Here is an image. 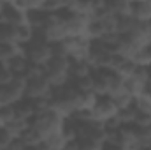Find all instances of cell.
<instances>
[{
    "mask_svg": "<svg viewBox=\"0 0 151 150\" xmlns=\"http://www.w3.org/2000/svg\"><path fill=\"white\" fill-rule=\"evenodd\" d=\"M79 99H81V92L70 81L60 88H55L51 95V108H55L65 118H72L79 111Z\"/></svg>",
    "mask_w": 151,
    "mask_h": 150,
    "instance_id": "6da1fadb",
    "label": "cell"
},
{
    "mask_svg": "<svg viewBox=\"0 0 151 150\" xmlns=\"http://www.w3.org/2000/svg\"><path fill=\"white\" fill-rule=\"evenodd\" d=\"M70 66H72V60L60 53H55V57L44 66V76L47 78L53 88H60L72 81Z\"/></svg>",
    "mask_w": 151,
    "mask_h": 150,
    "instance_id": "7a4b0ae2",
    "label": "cell"
},
{
    "mask_svg": "<svg viewBox=\"0 0 151 150\" xmlns=\"http://www.w3.org/2000/svg\"><path fill=\"white\" fill-rule=\"evenodd\" d=\"M67 120H69V118H65L63 115H60L55 108L49 106V108L39 111L37 115L34 117L32 125L37 129L39 133H40V136L46 140V138H49V136H53V134L63 131L65 125H67Z\"/></svg>",
    "mask_w": 151,
    "mask_h": 150,
    "instance_id": "3957f363",
    "label": "cell"
},
{
    "mask_svg": "<svg viewBox=\"0 0 151 150\" xmlns=\"http://www.w3.org/2000/svg\"><path fill=\"white\" fill-rule=\"evenodd\" d=\"M93 92L99 97H116L127 92L125 79L113 71H95L93 73Z\"/></svg>",
    "mask_w": 151,
    "mask_h": 150,
    "instance_id": "277c9868",
    "label": "cell"
},
{
    "mask_svg": "<svg viewBox=\"0 0 151 150\" xmlns=\"http://www.w3.org/2000/svg\"><path fill=\"white\" fill-rule=\"evenodd\" d=\"M91 44L93 41L90 37H74L69 36L60 44H55V53L69 57L72 62L74 60H88L91 53Z\"/></svg>",
    "mask_w": 151,
    "mask_h": 150,
    "instance_id": "5b68a950",
    "label": "cell"
},
{
    "mask_svg": "<svg viewBox=\"0 0 151 150\" xmlns=\"http://www.w3.org/2000/svg\"><path fill=\"white\" fill-rule=\"evenodd\" d=\"M44 41H47L49 44H60L62 41L69 37L67 34V25H65V12L63 14H49L44 27L37 32Z\"/></svg>",
    "mask_w": 151,
    "mask_h": 150,
    "instance_id": "8992f818",
    "label": "cell"
},
{
    "mask_svg": "<svg viewBox=\"0 0 151 150\" xmlns=\"http://www.w3.org/2000/svg\"><path fill=\"white\" fill-rule=\"evenodd\" d=\"M25 55L30 60V64L44 67L55 57V46L49 44L47 41H44L39 34H35V37L25 46Z\"/></svg>",
    "mask_w": 151,
    "mask_h": 150,
    "instance_id": "52a82bcc",
    "label": "cell"
},
{
    "mask_svg": "<svg viewBox=\"0 0 151 150\" xmlns=\"http://www.w3.org/2000/svg\"><path fill=\"white\" fill-rule=\"evenodd\" d=\"M27 94V78L25 76H14L9 83L0 87V104H18L25 99Z\"/></svg>",
    "mask_w": 151,
    "mask_h": 150,
    "instance_id": "ba28073f",
    "label": "cell"
},
{
    "mask_svg": "<svg viewBox=\"0 0 151 150\" xmlns=\"http://www.w3.org/2000/svg\"><path fill=\"white\" fill-rule=\"evenodd\" d=\"M119 108L118 104L114 103L113 97H99L95 108L90 111V120H95V122H100V124H107L109 120H113L114 117H118Z\"/></svg>",
    "mask_w": 151,
    "mask_h": 150,
    "instance_id": "9c48e42d",
    "label": "cell"
},
{
    "mask_svg": "<svg viewBox=\"0 0 151 150\" xmlns=\"http://www.w3.org/2000/svg\"><path fill=\"white\" fill-rule=\"evenodd\" d=\"M55 88L47 81L46 76H39L34 79H27V94L25 99L30 101H42V99H51Z\"/></svg>",
    "mask_w": 151,
    "mask_h": 150,
    "instance_id": "30bf717a",
    "label": "cell"
},
{
    "mask_svg": "<svg viewBox=\"0 0 151 150\" xmlns=\"http://www.w3.org/2000/svg\"><path fill=\"white\" fill-rule=\"evenodd\" d=\"M90 23H91V16H88V14L65 12V25H67V34L69 36L90 37Z\"/></svg>",
    "mask_w": 151,
    "mask_h": 150,
    "instance_id": "8fae6325",
    "label": "cell"
},
{
    "mask_svg": "<svg viewBox=\"0 0 151 150\" xmlns=\"http://www.w3.org/2000/svg\"><path fill=\"white\" fill-rule=\"evenodd\" d=\"M116 147L121 150L141 149V140H139V129H137V125H134V124H123L118 129Z\"/></svg>",
    "mask_w": 151,
    "mask_h": 150,
    "instance_id": "7c38bea8",
    "label": "cell"
},
{
    "mask_svg": "<svg viewBox=\"0 0 151 150\" xmlns=\"http://www.w3.org/2000/svg\"><path fill=\"white\" fill-rule=\"evenodd\" d=\"M150 79H151V69H146V67H137L135 73L125 79V87H127V92L135 97L139 94H142L148 85H150Z\"/></svg>",
    "mask_w": 151,
    "mask_h": 150,
    "instance_id": "4fadbf2b",
    "label": "cell"
},
{
    "mask_svg": "<svg viewBox=\"0 0 151 150\" xmlns=\"http://www.w3.org/2000/svg\"><path fill=\"white\" fill-rule=\"evenodd\" d=\"M4 23L18 27V25H27L28 23V11L19 7L16 2L4 0Z\"/></svg>",
    "mask_w": 151,
    "mask_h": 150,
    "instance_id": "5bb4252c",
    "label": "cell"
},
{
    "mask_svg": "<svg viewBox=\"0 0 151 150\" xmlns=\"http://www.w3.org/2000/svg\"><path fill=\"white\" fill-rule=\"evenodd\" d=\"M135 69H137V66H135V62L132 58H125V57H118V55H116L114 64H113V67H111V71H113L114 74H118L123 79L130 78L135 73Z\"/></svg>",
    "mask_w": 151,
    "mask_h": 150,
    "instance_id": "9a60e30c",
    "label": "cell"
},
{
    "mask_svg": "<svg viewBox=\"0 0 151 150\" xmlns=\"http://www.w3.org/2000/svg\"><path fill=\"white\" fill-rule=\"evenodd\" d=\"M130 41H134L139 48H144V46H150L151 44V37H150V21L148 23H137L135 28L127 36Z\"/></svg>",
    "mask_w": 151,
    "mask_h": 150,
    "instance_id": "2e32d148",
    "label": "cell"
},
{
    "mask_svg": "<svg viewBox=\"0 0 151 150\" xmlns=\"http://www.w3.org/2000/svg\"><path fill=\"white\" fill-rule=\"evenodd\" d=\"M35 30L27 23V25H18V27H12V42L19 44V46H27L32 39L35 37Z\"/></svg>",
    "mask_w": 151,
    "mask_h": 150,
    "instance_id": "e0dca14e",
    "label": "cell"
},
{
    "mask_svg": "<svg viewBox=\"0 0 151 150\" xmlns=\"http://www.w3.org/2000/svg\"><path fill=\"white\" fill-rule=\"evenodd\" d=\"M69 143H70V140H69V136L65 134V129H63V131H60V133H56V134H53V136L46 138L40 149H47V150H65L67 147H69Z\"/></svg>",
    "mask_w": 151,
    "mask_h": 150,
    "instance_id": "ac0fdd59",
    "label": "cell"
},
{
    "mask_svg": "<svg viewBox=\"0 0 151 150\" xmlns=\"http://www.w3.org/2000/svg\"><path fill=\"white\" fill-rule=\"evenodd\" d=\"M25 53V46H19L16 42H5L0 44V64H9L14 57Z\"/></svg>",
    "mask_w": 151,
    "mask_h": 150,
    "instance_id": "d6986e66",
    "label": "cell"
},
{
    "mask_svg": "<svg viewBox=\"0 0 151 150\" xmlns=\"http://www.w3.org/2000/svg\"><path fill=\"white\" fill-rule=\"evenodd\" d=\"M132 16L137 21H141V23L151 21V0L134 2V5H132Z\"/></svg>",
    "mask_w": 151,
    "mask_h": 150,
    "instance_id": "ffe728a7",
    "label": "cell"
},
{
    "mask_svg": "<svg viewBox=\"0 0 151 150\" xmlns=\"http://www.w3.org/2000/svg\"><path fill=\"white\" fill-rule=\"evenodd\" d=\"M23 141H25V145H27V149H40L42 147V143H44V138L40 136V133H39L37 129L30 124V127L19 136Z\"/></svg>",
    "mask_w": 151,
    "mask_h": 150,
    "instance_id": "44dd1931",
    "label": "cell"
},
{
    "mask_svg": "<svg viewBox=\"0 0 151 150\" xmlns=\"http://www.w3.org/2000/svg\"><path fill=\"white\" fill-rule=\"evenodd\" d=\"M132 0H107V11H111L114 16H128L132 14Z\"/></svg>",
    "mask_w": 151,
    "mask_h": 150,
    "instance_id": "7402d4cb",
    "label": "cell"
},
{
    "mask_svg": "<svg viewBox=\"0 0 151 150\" xmlns=\"http://www.w3.org/2000/svg\"><path fill=\"white\" fill-rule=\"evenodd\" d=\"M93 67L90 64V60H74L72 66H70V76L72 79H77V78H83V76H90L93 74Z\"/></svg>",
    "mask_w": 151,
    "mask_h": 150,
    "instance_id": "603a6c76",
    "label": "cell"
},
{
    "mask_svg": "<svg viewBox=\"0 0 151 150\" xmlns=\"http://www.w3.org/2000/svg\"><path fill=\"white\" fill-rule=\"evenodd\" d=\"M97 101H99V95H97L93 90H90V92H81V99H79V111H77V113H90L93 108H95ZM77 113H76V115H77Z\"/></svg>",
    "mask_w": 151,
    "mask_h": 150,
    "instance_id": "cb8c5ba5",
    "label": "cell"
},
{
    "mask_svg": "<svg viewBox=\"0 0 151 150\" xmlns=\"http://www.w3.org/2000/svg\"><path fill=\"white\" fill-rule=\"evenodd\" d=\"M7 66L11 67V71H12L16 76H25V73H27V71H28V67H30V60L27 58V55H25V53H21V55L14 57Z\"/></svg>",
    "mask_w": 151,
    "mask_h": 150,
    "instance_id": "d4e9b609",
    "label": "cell"
},
{
    "mask_svg": "<svg viewBox=\"0 0 151 150\" xmlns=\"http://www.w3.org/2000/svg\"><path fill=\"white\" fill-rule=\"evenodd\" d=\"M137 23H139V21H137L132 14H128V16H118V27H116V32H118L119 36H128V34L135 28Z\"/></svg>",
    "mask_w": 151,
    "mask_h": 150,
    "instance_id": "484cf974",
    "label": "cell"
},
{
    "mask_svg": "<svg viewBox=\"0 0 151 150\" xmlns=\"http://www.w3.org/2000/svg\"><path fill=\"white\" fill-rule=\"evenodd\" d=\"M134 106H135L137 111L150 113L151 115V90L150 88H146L142 94H139V95L134 97Z\"/></svg>",
    "mask_w": 151,
    "mask_h": 150,
    "instance_id": "4316f807",
    "label": "cell"
},
{
    "mask_svg": "<svg viewBox=\"0 0 151 150\" xmlns=\"http://www.w3.org/2000/svg\"><path fill=\"white\" fill-rule=\"evenodd\" d=\"M134 62L137 67H146V69H151V44L150 46H144L141 48L135 57H134Z\"/></svg>",
    "mask_w": 151,
    "mask_h": 150,
    "instance_id": "83f0119b",
    "label": "cell"
},
{
    "mask_svg": "<svg viewBox=\"0 0 151 150\" xmlns=\"http://www.w3.org/2000/svg\"><path fill=\"white\" fill-rule=\"evenodd\" d=\"M65 9H67L65 0H46L42 5V11L47 14H63Z\"/></svg>",
    "mask_w": 151,
    "mask_h": 150,
    "instance_id": "f1b7e54d",
    "label": "cell"
},
{
    "mask_svg": "<svg viewBox=\"0 0 151 150\" xmlns=\"http://www.w3.org/2000/svg\"><path fill=\"white\" fill-rule=\"evenodd\" d=\"M16 117H18V111L14 104H0V125L11 124Z\"/></svg>",
    "mask_w": 151,
    "mask_h": 150,
    "instance_id": "f546056e",
    "label": "cell"
},
{
    "mask_svg": "<svg viewBox=\"0 0 151 150\" xmlns=\"http://www.w3.org/2000/svg\"><path fill=\"white\" fill-rule=\"evenodd\" d=\"M72 83L76 85V88H77L79 92H90V90H93V74L72 79Z\"/></svg>",
    "mask_w": 151,
    "mask_h": 150,
    "instance_id": "4dcf8cb0",
    "label": "cell"
},
{
    "mask_svg": "<svg viewBox=\"0 0 151 150\" xmlns=\"http://www.w3.org/2000/svg\"><path fill=\"white\" fill-rule=\"evenodd\" d=\"M12 140H14V134L5 125H0V150H9Z\"/></svg>",
    "mask_w": 151,
    "mask_h": 150,
    "instance_id": "1f68e13d",
    "label": "cell"
},
{
    "mask_svg": "<svg viewBox=\"0 0 151 150\" xmlns=\"http://www.w3.org/2000/svg\"><path fill=\"white\" fill-rule=\"evenodd\" d=\"M11 2H16L19 7H23L25 11H39V9H42V5H44V2L46 0H11Z\"/></svg>",
    "mask_w": 151,
    "mask_h": 150,
    "instance_id": "d6a6232c",
    "label": "cell"
},
{
    "mask_svg": "<svg viewBox=\"0 0 151 150\" xmlns=\"http://www.w3.org/2000/svg\"><path fill=\"white\" fill-rule=\"evenodd\" d=\"M12 42V25L0 23V44Z\"/></svg>",
    "mask_w": 151,
    "mask_h": 150,
    "instance_id": "836d02e7",
    "label": "cell"
},
{
    "mask_svg": "<svg viewBox=\"0 0 151 150\" xmlns=\"http://www.w3.org/2000/svg\"><path fill=\"white\" fill-rule=\"evenodd\" d=\"M14 76L16 74L11 71V67L7 64H0V87L5 85V83H9L11 79H14Z\"/></svg>",
    "mask_w": 151,
    "mask_h": 150,
    "instance_id": "e575fe53",
    "label": "cell"
},
{
    "mask_svg": "<svg viewBox=\"0 0 151 150\" xmlns=\"http://www.w3.org/2000/svg\"><path fill=\"white\" fill-rule=\"evenodd\" d=\"M150 37H151V21H150Z\"/></svg>",
    "mask_w": 151,
    "mask_h": 150,
    "instance_id": "d590c367",
    "label": "cell"
},
{
    "mask_svg": "<svg viewBox=\"0 0 151 150\" xmlns=\"http://www.w3.org/2000/svg\"><path fill=\"white\" fill-rule=\"evenodd\" d=\"M132 2H144V0H132Z\"/></svg>",
    "mask_w": 151,
    "mask_h": 150,
    "instance_id": "8d00e7d4",
    "label": "cell"
},
{
    "mask_svg": "<svg viewBox=\"0 0 151 150\" xmlns=\"http://www.w3.org/2000/svg\"><path fill=\"white\" fill-rule=\"evenodd\" d=\"M148 88H150V90H151V79H150V85H148Z\"/></svg>",
    "mask_w": 151,
    "mask_h": 150,
    "instance_id": "74e56055",
    "label": "cell"
},
{
    "mask_svg": "<svg viewBox=\"0 0 151 150\" xmlns=\"http://www.w3.org/2000/svg\"><path fill=\"white\" fill-rule=\"evenodd\" d=\"M65 2H67V4H69V2H72V0H65Z\"/></svg>",
    "mask_w": 151,
    "mask_h": 150,
    "instance_id": "f35d334b",
    "label": "cell"
},
{
    "mask_svg": "<svg viewBox=\"0 0 151 150\" xmlns=\"http://www.w3.org/2000/svg\"><path fill=\"white\" fill-rule=\"evenodd\" d=\"M0 2H4V0H0Z\"/></svg>",
    "mask_w": 151,
    "mask_h": 150,
    "instance_id": "ab89813d",
    "label": "cell"
}]
</instances>
